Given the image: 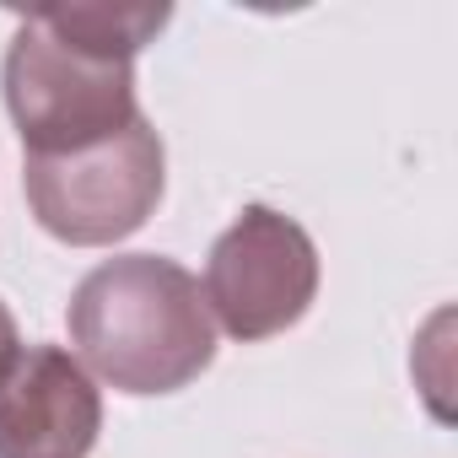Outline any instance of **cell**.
Here are the masks:
<instances>
[{
	"mask_svg": "<svg viewBox=\"0 0 458 458\" xmlns=\"http://www.w3.org/2000/svg\"><path fill=\"white\" fill-rule=\"evenodd\" d=\"M167 6H38L17 17L0 87L28 157L98 146L140 119L135 55L167 28Z\"/></svg>",
	"mask_w": 458,
	"mask_h": 458,
	"instance_id": "cell-1",
	"label": "cell"
},
{
	"mask_svg": "<svg viewBox=\"0 0 458 458\" xmlns=\"http://www.w3.org/2000/svg\"><path fill=\"white\" fill-rule=\"evenodd\" d=\"M71 345L119 394L189 388L216 361V318L199 281L162 254L103 259L71 292Z\"/></svg>",
	"mask_w": 458,
	"mask_h": 458,
	"instance_id": "cell-2",
	"label": "cell"
},
{
	"mask_svg": "<svg viewBox=\"0 0 458 458\" xmlns=\"http://www.w3.org/2000/svg\"><path fill=\"white\" fill-rule=\"evenodd\" d=\"M162 183L167 151L146 119L124 124L98 146L22 162V189L38 226L71 249H108L140 233L162 199Z\"/></svg>",
	"mask_w": 458,
	"mask_h": 458,
	"instance_id": "cell-3",
	"label": "cell"
},
{
	"mask_svg": "<svg viewBox=\"0 0 458 458\" xmlns=\"http://www.w3.org/2000/svg\"><path fill=\"white\" fill-rule=\"evenodd\" d=\"M199 292L210 318L233 340H270L313 308L318 249L292 216L270 205H243V216L210 243Z\"/></svg>",
	"mask_w": 458,
	"mask_h": 458,
	"instance_id": "cell-4",
	"label": "cell"
},
{
	"mask_svg": "<svg viewBox=\"0 0 458 458\" xmlns=\"http://www.w3.org/2000/svg\"><path fill=\"white\" fill-rule=\"evenodd\" d=\"M103 394L60 345H17L0 361V458H87Z\"/></svg>",
	"mask_w": 458,
	"mask_h": 458,
	"instance_id": "cell-5",
	"label": "cell"
},
{
	"mask_svg": "<svg viewBox=\"0 0 458 458\" xmlns=\"http://www.w3.org/2000/svg\"><path fill=\"white\" fill-rule=\"evenodd\" d=\"M17 345H22V340H17V318H12V308H6V302H0V361H6Z\"/></svg>",
	"mask_w": 458,
	"mask_h": 458,
	"instance_id": "cell-6",
	"label": "cell"
}]
</instances>
